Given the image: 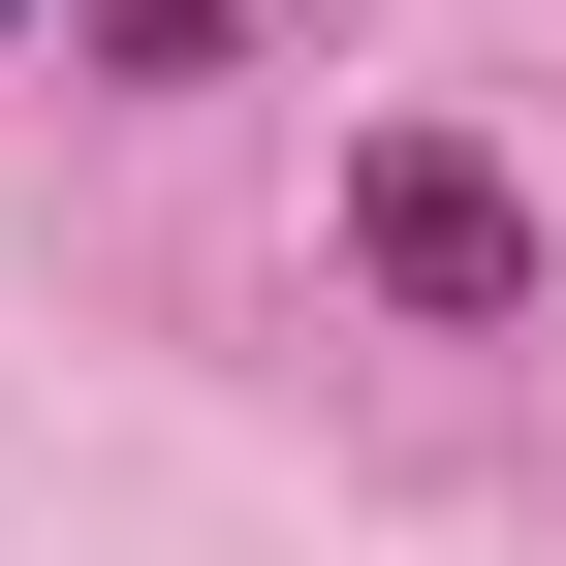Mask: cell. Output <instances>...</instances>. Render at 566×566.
<instances>
[{
	"mask_svg": "<svg viewBox=\"0 0 566 566\" xmlns=\"http://www.w3.org/2000/svg\"><path fill=\"white\" fill-rule=\"evenodd\" d=\"M32 32H63V0H0V63H32Z\"/></svg>",
	"mask_w": 566,
	"mask_h": 566,
	"instance_id": "obj_2",
	"label": "cell"
},
{
	"mask_svg": "<svg viewBox=\"0 0 566 566\" xmlns=\"http://www.w3.org/2000/svg\"><path fill=\"white\" fill-rule=\"evenodd\" d=\"M346 252H378V315H441V346H535V283H566L472 126H346Z\"/></svg>",
	"mask_w": 566,
	"mask_h": 566,
	"instance_id": "obj_1",
	"label": "cell"
}]
</instances>
